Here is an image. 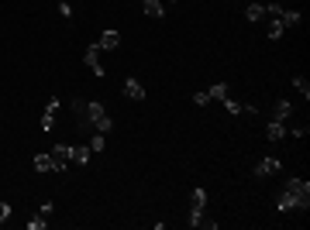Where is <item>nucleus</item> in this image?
Masks as SVG:
<instances>
[{
  "label": "nucleus",
  "instance_id": "obj_1",
  "mask_svg": "<svg viewBox=\"0 0 310 230\" xmlns=\"http://www.w3.org/2000/svg\"><path fill=\"white\" fill-rule=\"evenodd\" d=\"M310 206V182L307 179H289L279 193H276V210L289 213V210H307Z\"/></svg>",
  "mask_w": 310,
  "mask_h": 230
},
{
  "label": "nucleus",
  "instance_id": "obj_2",
  "mask_svg": "<svg viewBox=\"0 0 310 230\" xmlns=\"http://www.w3.org/2000/svg\"><path fill=\"white\" fill-rule=\"evenodd\" d=\"M34 172H66L69 169V161H59L52 151H45V155H34Z\"/></svg>",
  "mask_w": 310,
  "mask_h": 230
},
{
  "label": "nucleus",
  "instance_id": "obj_3",
  "mask_svg": "<svg viewBox=\"0 0 310 230\" xmlns=\"http://www.w3.org/2000/svg\"><path fill=\"white\" fill-rule=\"evenodd\" d=\"M204 206H207V193L204 189H193V196H190V227H200Z\"/></svg>",
  "mask_w": 310,
  "mask_h": 230
},
{
  "label": "nucleus",
  "instance_id": "obj_4",
  "mask_svg": "<svg viewBox=\"0 0 310 230\" xmlns=\"http://www.w3.org/2000/svg\"><path fill=\"white\" fill-rule=\"evenodd\" d=\"M100 45L93 41V45H86V55H83V62H86V69L93 72V76H103V62H100Z\"/></svg>",
  "mask_w": 310,
  "mask_h": 230
},
{
  "label": "nucleus",
  "instance_id": "obj_5",
  "mask_svg": "<svg viewBox=\"0 0 310 230\" xmlns=\"http://www.w3.org/2000/svg\"><path fill=\"white\" fill-rule=\"evenodd\" d=\"M279 169H283V161H279V158H272V155H265V158L252 169V175H255V179H265V175H276Z\"/></svg>",
  "mask_w": 310,
  "mask_h": 230
},
{
  "label": "nucleus",
  "instance_id": "obj_6",
  "mask_svg": "<svg viewBox=\"0 0 310 230\" xmlns=\"http://www.w3.org/2000/svg\"><path fill=\"white\" fill-rule=\"evenodd\" d=\"M90 144H69V161H72V165H86V161H90Z\"/></svg>",
  "mask_w": 310,
  "mask_h": 230
},
{
  "label": "nucleus",
  "instance_id": "obj_7",
  "mask_svg": "<svg viewBox=\"0 0 310 230\" xmlns=\"http://www.w3.org/2000/svg\"><path fill=\"white\" fill-rule=\"evenodd\" d=\"M265 141H286V124L283 120H269V127H265Z\"/></svg>",
  "mask_w": 310,
  "mask_h": 230
},
{
  "label": "nucleus",
  "instance_id": "obj_8",
  "mask_svg": "<svg viewBox=\"0 0 310 230\" xmlns=\"http://www.w3.org/2000/svg\"><path fill=\"white\" fill-rule=\"evenodd\" d=\"M56 114H59V100L52 96L48 107H45V114H42V131H52V127H56Z\"/></svg>",
  "mask_w": 310,
  "mask_h": 230
},
{
  "label": "nucleus",
  "instance_id": "obj_9",
  "mask_svg": "<svg viewBox=\"0 0 310 230\" xmlns=\"http://www.w3.org/2000/svg\"><path fill=\"white\" fill-rule=\"evenodd\" d=\"M97 45H100V52H114V48L121 45V35H117V31H103V35L97 38Z\"/></svg>",
  "mask_w": 310,
  "mask_h": 230
},
{
  "label": "nucleus",
  "instance_id": "obj_10",
  "mask_svg": "<svg viewBox=\"0 0 310 230\" xmlns=\"http://www.w3.org/2000/svg\"><path fill=\"white\" fill-rule=\"evenodd\" d=\"M124 96L127 100H145V86L138 79H124Z\"/></svg>",
  "mask_w": 310,
  "mask_h": 230
},
{
  "label": "nucleus",
  "instance_id": "obj_11",
  "mask_svg": "<svg viewBox=\"0 0 310 230\" xmlns=\"http://www.w3.org/2000/svg\"><path fill=\"white\" fill-rule=\"evenodd\" d=\"M289 117H293V103H289V100H279L276 110H272V120H283V124H286Z\"/></svg>",
  "mask_w": 310,
  "mask_h": 230
},
{
  "label": "nucleus",
  "instance_id": "obj_12",
  "mask_svg": "<svg viewBox=\"0 0 310 230\" xmlns=\"http://www.w3.org/2000/svg\"><path fill=\"white\" fill-rule=\"evenodd\" d=\"M141 7H145V14H149V17H162V14H166L162 0H141Z\"/></svg>",
  "mask_w": 310,
  "mask_h": 230
},
{
  "label": "nucleus",
  "instance_id": "obj_13",
  "mask_svg": "<svg viewBox=\"0 0 310 230\" xmlns=\"http://www.w3.org/2000/svg\"><path fill=\"white\" fill-rule=\"evenodd\" d=\"M245 17H248V21H262L265 17V4H248V7H245Z\"/></svg>",
  "mask_w": 310,
  "mask_h": 230
},
{
  "label": "nucleus",
  "instance_id": "obj_14",
  "mask_svg": "<svg viewBox=\"0 0 310 230\" xmlns=\"http://www.w3.org/2000/svg\"><path fill=\"white\" fill-rule=\"evenodd\" d=\"M283 35H286V24L279 21V17H272V21H269V38H272V41H279Z\"/></svg>",
  "mask_w": 310,
  "mask_h": 230
},
{
  "label": "nucleus",
  "instance_id": "obj_15",
  "mask_svg": "<svg viewBox=\"0 0 310 230\" xmlns=\"http://www.w3.org/2000/svg\"><path fill=\"white\" fill-rule=\"evenodd\" d=\"M45 227H48V217L42 213V210H38V213L28 220V230H45Z\"/></svg>",
  "mask_w": 310,
  "mask_h": 230
},
{
  "label": "nucleus",
  "instance_id": "obj_16",
  "mask_svg": "<svg viewBox=\"0 0 310 230\" xmlns=\"http://www.w3.org/2000/svg\"><path fill=\"white\" fill-rule=\"evenodd\" d=\"M293 90H297L303 100H310V82L303 79V76H293Z\"/></svg>",
  "mask_w": 310,
  "mask_h": 230
},
{
  "label": "nucleus",
  "instance_id": "obj_17",
  "mask_svg": "<svg viewBox=\"0 0 310 230\" xmlns=\"http://www.w3.org/2000/svg\"><path fill=\"white\" fill-rule=\"evenodd\" d=\"M207 96H210V100H224V96H228V82H214V86L207 90Z\"/></svg>",
  "mask_w": 310,
  "mask_h": 230
},
{
  "label": "nucleus",
  "instance_id": "obj_18",
  "mask_svg": "<svg viewBox=\"0 0 310 230\" xmlns=\"http://www.w3.org/2000/svg\"><path fill=\"white\" fill-rule=\"evenodd\" d=\"M103 148H107V138H103L100 131H93L90 134V151H103Z\"/></svg>",
  "mask_w": 310,
  "mask_h": 230
},
{
  "label": "nucleus",
  "instance_id": "obj_19",
  "mask_svg": "<svg viewBox=\"0 0 310 230\" xmlns=\"http://www.w3.org/2000/svg\"><path fill=\"white\" fill-rule=\"evenodd\" d=\"M300 17H303L300 11H283V14H279V21L286 24V28H289V24H300Z\"/></svg>",
  "mask_w": 310,
  "mask_h": 230
},
{
  "label": "nucleus",
  "instance_id": "obj_20",
  "mask_svg": "<svg viewBox=\"0 0 310 230\" xmlns=\"http://www.w3.org/2000/svg\"><path fill=\"white\" fill-rule=\"evenodd\" d=\"M224 110H228V114H234V117L245 114V107H241L238 100H231V96H224Z\"/></svg>",
  "mask_w": 310,
  "mask_h": 230
},
{
  "label": "nucleus",
  "instance_id": "obj_21",
  "mask_svg": "<svg viewBox=\"0 0 310 230\" xmlns=\"http://www.w3.org/2000/svg\"><path fill=\"white\" fill-rule=\"evenodd\" d=\"M59 161H69V144H56V151H52Z\"/></svg>",
  "mask_w": 310,
  "mask_h": 230
},
{
  "label": "nucleus",
  "instance_id": "obj_22",
  "mask_svg": "<svg viewBox=\"0 0 310 230\" xmlns=\"http://www.w3.org/2000/svg\"><path fill=\"white\" fill-rule=\"evenodd\" d=\"M193 103H196V107H207V103H210V96H207V90L193 93Z\"/></svg>",
  "mask_w": 310,
  "mask_h": 230
},
{
  "label": "nucleus",
  "instance_id": "obj_23",
  "mask_svg": "<svg viewBox=\"0 0 310 230\" xmlns=\"http://www.w3.org/2000/svg\"><path fill=\"white\" fill-rule=\"evenodd\" d=\"M286 134H289V138H307V127H289V131H286Z\"/></svg>",
  "mask_w": 310,
  "mask_h": 230
},
{
  "label": "nucleus",
  "instance_id": "obj_24",
  "mask_svg": "<svg viewBox=\"0 0 310 230\" xmlns=\"http://www.w3.org/2000/svg\"><path fill=\"white\" fill-rule=\"evenodd\" d=\"M7 217H11V203H0V223H7Z\"/></svg>",
  "mask_w": 310,
  "mask_h": 230
},
{
  "label": "nucleus",
  "instance_id": "obj_25",
  "mask_svg": "<svg viewBox=\"0 0 310 230\" xmlns=\"http://www.w3.org/2000/svg\"><path fill=\"white\" fill-rule=\"evenodd\" d=\"M59 14H62V17H72V7H69L66 0H62V4H59Z\"/></svg>",
  "mask_w": 310,
  "mask_h": 230
},
{
  "label": "nucleus",
  "instance_id": "obj_26",
  "mask_svg": "<svg viewBox=\"0 0 310 230\" xmlns=\"http://www.w3.org/2000/svg\"><path fill=\"white\" fill-rule=\"evenodd\" d=\"M169 4H176V0H169Z\"/></svg>",
  "mask_w": 310,
  "mask_h": 230
}]
</instances>
